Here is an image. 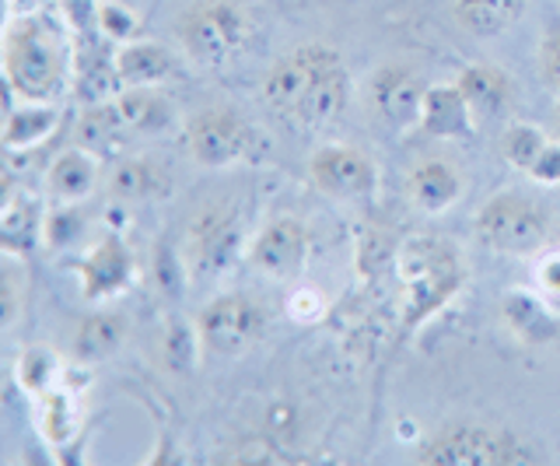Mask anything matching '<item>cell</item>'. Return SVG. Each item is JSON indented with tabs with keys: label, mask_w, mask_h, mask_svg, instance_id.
<instances>
[{
	"label": "cell",
	"mask_w": 560,
	"mask_h": 466,
	"mask_svg": "<svg viewBox=\"0 0 560 466\" xmlns=\"http://www.w3.org/2000/svg\"><path fill=\"white\" fill-rule=\"evenodd\" d=\"M504 316L525 340H542L553 334L550 316L542 313V305L533 295H525V291H515V295L504 302Z\"/></svg>",
	"instance_id": "d4e9b609"
},
{
	"label": "cell",
	"mask_w": 560,
	"mask_h": 466,
	"mask_svg": "<svg viewBox=\"0 0 560 466\" xmlns=\"http://www.w3.org/2000/svg\"><path fill=\"white\" fill-rule=\"evenodd\" d=\"M501 148H504V159L512 162V165H518V168H533L536 165V159L542 154V148H547V137H542L536 127H512L504 133V141H501Z\"/></svg>",
	"instance_id": "484cf974"
},
{
	"label": "cell",
	"mask_w": 560,
	"mask_h": 466,
	"mask_svg": "<svg viewBox=\"0 0 560 466\" xmlns=\"http://www.w3.org/2000/svg\"><path fill=\"white\" fill-rule=\"evenodd\" d=\"M43 428L52 442H63L70 431H74V407L63 393H49L46 407H43Z\"/></svg>",
	"instance_id": "4316f807"
},
{
	"label": "cell",
	"mask_w": 560,
	"mask_h": 466,
	"mask_svg": "<svg viewBox=\"0 0 560 466\" xmlns=\"http://www.w3.org/2000/svg\"><path fill=\"white\" fill-rule=\"evenodd\" d=\"M410 194L424 211L438 214L459 200V176L445 162H424L410 176Z\"/></svg>",
	"instance_id": "9a60e30c"
},
{
	"label": "cell",
	"mask_w": 560,
	"mask_h": 466,
	"mask_svg": "<svg viewBox=\"0 0 560 466\" xmlns=\"http://www.w3.org/2000/svg\"><path fill=\"white\" fill-rule=\"evenodd\" d=\"M424 98H428L424 81L407 63H385L372 78V102L378 116L393 127L417 124L420 109H424Z\"/></svg>",
	"instance_id": "9c48e42d"
},
{
	"label": "cell",
	"mask_w": 560,
	"mask_h": 466,
	"mask_svg": "<svg viewBox=\"0 0 560 466\" xmlns=\"http://www.w3.org/2000/svg\"><path fill=\"white\" fill-rule=\"evenodd\" d=\"M127 116L119 113V106H92L81 116V148L84 151H98V154H113L127 144Z\"/></svg>",
	"instance_id": "2e32d148"
},
{
	"label": "cell",
	"mask_w": 560,
	"mask_h": 466,
	"mask_svg": "<svg viewBox=\"0 0 560 466\" xmlns=\"http://www.w3.org/2000/svg\"><path fill=\"white\" fill-rule=\"evenodd\" d=\"M539 183H560V144H547L536 165L529 168Z\"/></svg>",
	"instance_id": "e575fe53"
},
{
	"label": "cell",
	"mask_w": 560,
	"mask_h": 466,
	"mask_svg": "<svg viewBox=\"0 0 560 466\" xmlns=\"http://www.w3.org/2000/svg\"><path fill=\"white\" fill-rule=\"evenodd\" d=\"M536 284H539V291L560 299V253H547L536 264Z\"/></svg>",
	"instance_id": "836d02e7"
},
{
	"label": "cell",
	"mask_w": 560,
	"mask_h": 466,
	"mask_svg": "<svg viewBox=\"0 0 560 466\" xmlns=\"http://www.w3.org/2000/svg\"><path fill=\"white\" fill-rule=\"evenodd\" d=\"M288 313H291L294 319H302V323L315 319V316L323 313V299H319V291H315V288H298L294 295H291V302H288Z\"/></svg>",
	"instance_id": "d6a6232c"
},
{
	"label": "cell",
	"mask_w": 560,
	"mask_h": 466,
	"mask_svg": "<svg viewBox=\"0 0 560 466\" xmlns=\"http://www.w3.org/2000/svg\"><path fill=\"white\" fill-rule=\"evenodd\" d=\"M557 119H560V109H557Z\"/></svg>",
	"instance_id": "d590c367"
},
{
	"label": "cell",
	"mask_w": 560,
	"mask_h": 466,
	"mask_svg": "<svg viewBox=\"0 0 560 466\" xmlns=\"http://www.w3.org/2000/svg\"><path fill=\"white\" fill-rule=\"evenodd\" d=\"M539 71H542V81L550 84V89L560 95V32H550L547 43L539 49Z\"/></svg>",
	"instance_id": "1f68e13d"
},
{
	"label": "cell",
	"mask_w": 560,
	"mask_h": 466,
	"mask_svg": "<svg viewBox=\"0 0 560 466\" xmlns=\"http://www.w3.org/2000/svg\"><path fill=\"white\" fill-rule=\"evenodd\" d=\"M308 256V232L294 218H277L259 232L253 246V260L262 273L277 281H291L302 273Z\"/></svg>",
	"instance_id": "30bf717a"
},
{
	"label": "cell",
	"mask_w": 560,
	"mask_h": 466,
	"mask_svg": "<svg viewBox=\"0 0 560 466\" xmlns=\"http://www.w3.org/2000/svg\"><path fill=\"white\" fill-rule=\"evenodd\" d=\"M253 130L249 124L232 113V109H203L200 116H192L189 124V151L200 165L221 168L232 165L253 151Z\"/></svg>",
	"instance_id": "52a82bcc"
},
{
	"label": "cell",
	"mask_w": 560,
	"mask_h": 466,
	"mask_svg": "<svg viewBox=\"0 0 560 466\" xmlns=\"http://www.w3.org/2000/svg\"><path fill=\"white\" fill-rule=\"evenodd\" d=\"M49 189L60 200H84L95 189V162L84 151H63L49 168Z\"/></svg>",
	"instance_id": "ac0fdd59"
},
{
	"label": "cell",
	"mask_w": 560,
	"mask_h": 466,
	"mask_svg": "<svg viewBox=\"0 0 560 466\" xmlns=\"http://www.w3.org/2000/svg\"><path fill=\"white\" fill-rule=\"evenodd\" d=\"M420 127L434 137H466L472 130V106L459 92V84H438L428 89L424 109H420Z\"/></svg>",
	"instance_id": "7c38bea8"
},
{
	"label": "cell",
	"mask_w": 560,
	"mask_h": 466,
	"mask_svg": "<svg viewBox=\"0 0 560 466\" xmlns=\"http://www.w3.org/2000/svg\"><path fill=\"white\" fill-rule=\"evenodd\" d=\"M197 246H200V260L207 270H221L232 264L235 246H238V229L232 221L224 224V218H207L197 229Z\"/></svg>",
	"instance_id": "603a6c76"
},
{
	"label": "cell",
	"mask_w": 560,
	"mask_h": 466,
	"mask_svg": "<svg viewBox=\"0 0 560 466\" xmlns=\"http://www.w3.org/2000/svg\"><path fill=\"white\" fill-rule=\"evenodd\" d=\"M308 172H312L315 186L329 197H364L375 189L372 159L347 144H329L323 151H315Z\"/></svg>",
	"instance_id": "ba28073f"
},
{
	"label": "cell",
	"mask_w": 560,
	"mask_h": 466,
	"mask_svg": "<svg viewBox=\"0 0 560 466\" xmlns=\"http://www.w3.org/2000/svg\"><path fill=\"white\" fill-rule=\"evenodd\" d=\"M130 278H133V256L113 235L88 253V260L81 267V281H84L88 299L119 295V291L130 284Z\"/></svg>",
	"instance_id": "8fae6325"
},
{
	"label": "cell",
	"mask_w": 560,
	"mask_h": 466,
	"mask_svg": "<svg viewBox=\"0 0 560 466\" xmlns=\"http://www.w3.org/2000/svg\"><path fill=\"white\" fill-rule=\"evenodd\" d=\"M340 67L343 60L332 54L329 46H319V43L302 46L270 67L267 81H262V95H267V102L280 116L298 119L305 109V102L315 95V89H319L332 71H340Z\"/></svg>",
	"instance_id": "7a4b0ae2"
},
{
	"label": "cell",
	"mask_w": 560,
	"mask_h": 466,
	"mask_svg": "<svg viewBox=\"0 0 560 466\" xmlns=\"http://www.w3.org/2000/svg\"><path fill=\"white\" fill-rule=\"evenodd\" d=\"M529 0H452V14L472 36H498L512 28Z\"/></svg>",
	"instance_id": "4fadbf2b"
},
{
	"label": "cell",
	"mask_w": 560,
	"mask_h": 466,
	"mask_svg": "<svg viewBox=\"0 0 560 466\" xmlns=\"http://www.w3.org/2000/svg\"><path fill=\"white\" fill-rule=\"evenodd\" d=\"M60 8H63L67 22H70V28L78 32V36H95L102 4H95V0H60Z\"/></svg>",
	"instance_id": "f546056e"
},
{
	"label": "cell",
	"mask_w": 560,
	"mask_h": 466,
	"mask_svg": "<svg viewBox=\"0 0 560 466\" xmlns=\"http://www.w3.org/2000/svg\"><path fill=\"white\" fill-rule=\"evenodd\" d=\"M529 453L504 431L490 428H452L438 435L420 463L428 466H494V463H525Z\"/></svg>",
	"instance_id": "5b68a950"
},
{
	"label": "cell",
	"mask_w": 560,
	"mask_h": 466,
	"mask_svg": "<svg viewBox=\"0 0 560 466\" xmlns=\"http://www.w3.org/2000/svg\"><path fill=\"white\" fill-rule=\"evenodd\" d=\"M245 36H249L245 14L235 4H224V0L189 8L179 25V39L186 43L189 57L203 63H224L228 57H235L245 46Z\"/></svg>",
	"instance_id": "277c9868"
},
{
	"label": "cell",
	"mask_w": 560,
	"mask_h": 466,
	"mask_svg": "<svg viewBox=\"0 0 560 466\" xmlns=\"http://www.w3.org/2000/svg\"><path fill=\"white\" fill-rule=\"evenodd\" d=\"M122 334H127V323H122V316H88L78 326V337H74L78 358L98 361L105 354H113L119 348Z\"/></svg>",
	"instance_id": "44dd1931"
},
{
	"label": "cell",
	"mask_w": 560,
	"mask_h": 466,
	"mask_svg": "<svg viewBox=\"0 0 560 466\" xmlns=\"http://www.w3.org/2000/svg\"><path fill=\"white\" fill-rule=\"evenodd\" d=\"M116 106L122 116H127L130 130H137V133H162L172 124V106L162 95H154L148 89L122 92Z\"/></svg>",
	"instance_id": "ffe728a7"
},
{
	"label": "cell",
	"mask_w": 560,
	"mask_h": 466,
	"mask_svg": "<svg viewBox=\"0 0 560 466\" xmlns=\"http://www.w3.org/2000/svg\"><path fill=\"white\" fill-rule=\"evenodd\" d=\"M43 229H46V224H43V214H39V203H35V200L11 203L8 200L4 221H0V243H4L8 253H32V246L39 243Z\"/></svg>",
	"instance_id": "d6986e66"
},
{
	"label": "cell",
	"mask_w": 560,
	"mask_h": 466,
	"mask_svg": "<svg viewBox=\"0 0 560 466\" xmlns=\"http://www.w3.org/2000/svg\"><path fill=\"white\" fill-rule=\"evenodd\" d=\"M52 375H57V361L49 358V351L35 348L22 358V383L32 393H46L52 386Z\"/></svg>",
	"instance_id": "83f0119b"
},
{
	"label": "cell",
	"mask_w": 560,
	"mask_h": 466,
	"mask_svg": "<svg viewBox=\"0 0 560 466\" xmlns=\"http://www.w3.org/2000/svg\"><path fill=\"white\" fill-rule=\"evenodd\" d=\"M455 84H459V92L469 98L472 113H501L508 95H512V84H508V78L490 63L466 67Z\"/></svg>",
	"instance_id": "e0dca14e"
},
{
	"label": "cell",
	"mask_w": 560,
	"mask_h": 466,
	"mask_svg": "<svg viewBox=\"0 0 560 466\" xmlns=\"http://www.w3.org/2000/svg\"><path fill=\"white\" fill-rule=\"evenodd\" d=\"M162 186V172L144 159H130L113 172V197L119 200H148L154 189Z\"/></svg>",
	"instance_id": "cb8c5ba5"
},
{
	"label": "cell",
	"mask_w": 560,
	"mask_h": 466,
	"mask_svg": "<svg viewBox=\"0 0 560 466\" xmlns=\"http://www.w3.org/2000/svg\"><path fill=\"white\" fill-rule=\"evenodd\" d=\"M267 330V313L245 295H221L200 313V340L214 354H242Z\"/></svg>",
	"instance_id": "8992f818"
},
{
	"label": "cell",
	"mask_w": 560,
	"mask_h": 466,
	"mask_svg": "<svg viewBox=\"0 0 560 466\" xmlns=\"http://www.w3.org/2000/svg\"><path fill=\"white\" fill-rule=\"evenodd\" d=\"M81 229H84V221H81L78 211H57L52 218H46L43 235H46V243H49V246L63 249V246H70V243H74V238L81 235Z\"/></svg>",
	"instance_id": "f1b7e54d"
},
{
	"label": "cell",
	"mask_w": 560,
	"mask_h": 466,
	"mask_svg": "<svg viewBox=\"0 0 560 466\" xmlns=\"http://www.w3.org/2000/svg\"><path fill=\"white\" fill-rule=\"evenodd\" d=\"M4 74L8 84L28 102H49L63 89L67 60L52 36V28L39 19H22L8 28L4 39Z\"/></svg>",
	"instance_id": "6da1fadb"
},
{
	"label": "cell",
	"mask_w": 560,
	"mask_h": 466,
	"mask_svg": "<svg viewBox=\"0 0 560 466\" xmlns=\"http://www.w3.org/2000/svg\"><path fill=\"white\" fill-rule=\"evenodd\" d=\"M477 232L490 249L525 256L547 243V214L522 194H498L483 203Z\"/></svg>",
	"instance_id": "3957f363"
},
{
	"label": "cell",
	"mask_w": 560,
	"mask_h": 466,
	"mask_svg": "<svg viewBox=\"0 0 560 466\" xmlns=\"http://www.w3.org/2000/svg\"><path fill=\"white\" fill-rule=\"evenodd\" d=\"M57 124V109L49 106H25V109H14L8 113V127H4V148H28V144H39L43 137L52 130Z\"/></svg>",
	"instance_id": "7402d4cb"
},
{
	"label": "cell",
	"mask_w": 560,
	"mask_h": 466,
	"mask_svg": "<svg viewBox=\"0 0 560 466\" xmlns=\"http://www.w3.org/2000/svg\"><path fill=\"white\" fill-rule=\"evenodd\" d=\"M116 71H119V81L130 84V89H148V84L172 78L175 60L168 49L154 46V43H133L127 49H119Z\"/></svg>",
	"instance_id": "5bb4252c"
},
{
	"label": "cell",
	"mask_w": 560,
	"mask_h": 466,
	"mask_svg": "<svg viewBox=\"0 0 560 466\" xmlns=\"http://www.w3.org/2000/svg\"><path fill=\"white\" fill-rule=\"evenodd\" d=\"M133 14L127 8H119V4H102L98 8V32L102 36H113V39H130L133 36Z\"/></svg>",
	"instance_id": "4dcf8cb0"
}]
</instances>
